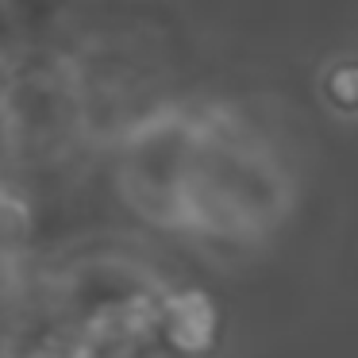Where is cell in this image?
Segmentation results:
<instances>
[{"label": "cell", "mask_w": 358, "mask_h": 358, "mask_svg": "<svg viewBox=\"0 0 358 358\" xmlns=\"http://www.w3.org/2000/svg\"><path fill=\"white\" fill-rule=\"evenodd\" d=\"M293 201L281 155L231 112H196L193 155L181 189V231L208 239H258L278 227Z\"/></svg>", "instance_id": "6da1fadb"}]
</instances>
